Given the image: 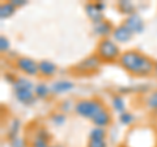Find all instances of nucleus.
I'll return each instance as SVG.
<instances>
[{
	"label": "nucleus",
	"instance_id": "obj_1",
	"mask_svg": "<svg viewBox=\"0 0 157 147\" xmlns=\"http://www.w3.org/2000/svg\"><path fill=\"white\" fill-rule=\"evenodd\" d=\"M119 62L124 70L139 76H147L152 71H155V63L148 57L135 50H128L123 53L119 58Z\"/></svg>",
	"mask_w": 157,
	"mask_h": 147
},
{
	"label": "nucleus",
	"instance_id": "obj_2",
	"mask_svg": "<svg viewBox=\"0 0 157 147\" xmlns=\"http://www.w3.org/2000/svg\"><path fill=\"white\" fill-rule=\"evenodd\" d=\"M97 57L105 62H114L121 58V50L118 45L110 38H102L97 47Z\"/></svg>",
	"mask_w": 157,
	"mask_h": 147
},
{
	"label": "nucleus",
	"instance_id": "obj_3",
	"mask_svg": "<svg viewBox=\"0 0 157 147\" xmlns=\"http://www.w3.org/2000/svg\"><path fill=\"white\" fill-rule=\"evenodd\" d=\"M104 105H102L101 101L94 100V99H85V100H80L78 102L75 104V110L77 114H80L85 118H93L98 112L104 109Z\"/></svg>",
	"mask_w": 157,
	"mask_h": 147
},
{
	"label": "nucleus",
	"instance_id": "obj_4",
	"mask_svg": "<svg viewBox=\"0 0 157 147\" xmlns=\"http://www.w3.org/2000/svg\"><path fill=\"white\" fill-rule=\"evenodd\" d=\"M16 66L20 71H22L24 74H26V75H37V72H39L38 63L30 59V58H26V57L18 58L16 62Z\"/></svg>",
	"mask_w": 157,
	"mask_h": 147
},
{
	"label": "nucleus",
	"instance_id": "obj_5",
	"mask_svg": "<svg viewBox=\"0 0 157 147\" xmlns=\"http://www.w3.org/2000/svg\"><path fill=\"white\" fill-rule=\"evenodd\" d=\"M124 25L130 29V30L132 33H141L144 29V22L143 20H141V17L139 16V14H131V16H128L126 18L124 21Z\"/></svg>",
	"mask_w": 157,
	"mask_h": 147
},
{
	"label": "nucleus",
	"instance_id": "obj_6",
	"mask_svg": "<svg viewBox=\"0 0 157 147\" xmlns=\"http://www.w3.org/2000/svg\"><path fill=\"white\" fill-rule=\"evenodd\" d=\"M100 58L97 55H93V57H89L84 59L82 62L78 63V66L76 67L78 71H84V72H90V71H94L100 67Z\"/></svg>",
	"mask_w": 157,
	"mask_h": 147
},
{
	"label": "nucleus",
	"instance_id": "obj_7",
	"mask_svg": "<svg viewBox=\"0 0 157 147\" xmlns=\"http://www.w3.org/2000/svg\"><path fill=\"white\" fill-rule=\"evenodd\" d=\"M85 11L88 17L93 21V24H98L104 21V16H102V9L98 8L97 3H89L85 6Z\"/></svg>",
	"mask_w": 157,
	"mask_h": 147
},
{
	"label": "nucleus",
	"instance_id": "obj_8",
	"mask_svg": "<svg viewBox=\"0 0 157 147\" xmlns=\"http://www.w3.org/2000/svg\"><path fill=\"white\" fill-rule=\"evenodd\" d=\"M132 34L134 33H132L126 25L118 26V28H115L114 30H113V37H114V40L117 42H127V41H130Z\"/></svg>",
	"mask_w": 157,
	"mask_h": 147
},
{
	"label": "nucleus",
	"instance_id": "obj_9",
	"mask_svg": "<svg viewBox=\"0 0 157 147\" xmlns=\"http://www.w3.org/2000/svg\"><path fill=\"white\" fill-rule=\"evenodd\" d=\"M111 121V117H110V113L107 112L106 108H104L102 110H100L98 113L92 118V122L97 127H105L110 124Z\"/></svg>",
	"mask_w": 157,
	"mask_h": 147
},
{
	"label": "nucleus",
	"instance_id": "obj_10",
	"mask_svg": "<svg viewBox=\"0 0 157 147\" xmlns=\"http://www.w3.org/2000/svg\"><path fill=\"white\" fill-rule=\"evenodd\" d=\"M38 68L43 76H52L56 72V65L50 61H41L38 63Z\"/></svg>",
	"mask_w": 157,
	"mask_h": 147
},
{
	"label": "nucleus",
	"instance_id": "obj_11",
	"mask_svg": "<svg viewBox=\"0 0 157 147\" xmlns=\"http://www.w3.org/2000/svg\"><path fill=\"white\" fill-rule=\"evenodd\" d=\"M94 33L106 38V36H109L110 33H113V28L107 21H101L98 24H94Z\"/></svg>",
	"mask_w": 157,
	"mask_h": 147
},
{
	"label": "nucleus",
	"instance_id": "obj_12",
	"mask_svg": "<svg viewBox=\"0 0 157 147\" xmlns=\"http://www.w3.org/2000/svg\"><path fill=\"white\" fill-rule=\"evenodd\" d=\"M16 97L20 102H22L25 105H30L36 100V96L33 95L32 91H18L16 92Z\"/></svg>",
	"mask_w": 157,
	"mask_h": 147
},
{
	"label": "nucleus",
	"instance_id": "obj_13",
	"mask_svg": "<svg viewBox=\"0 0 157 147\" xmlns=\"http://www.w3.org/2000/svg\"><path fill=\"white\" fill-rule=\"evenodd\" d=\"M13 88L14 91H32L33 89V84L30 80H28L26 77H18L17 80H14L13 83Z\"/></svg>",
	"mask_w": 157,
	"mask_h": 147
},
{
	"label": "nucleus",
	"instance_id": "obj_14",
	"mask_svg": "<svg viewBox=\"0 0 157 147\" xmlns=\"http://www.w3.org/2000/svg\"><path fill=\"white\" fill-rule=\"evenodd\" d=\"M73 88V84L71 81H67V80H60V81H56L52 84V91L55 93H62V92H67Z\"/></svg>",
	"mask_w": 157,
	"mask_h": 147
},
{
	"label": "nucleus",
	"instance_id": "obj_15",
	"mask_svg": "<svg viewBox=\"0 0 157 147\" xmlns=\"http://www.w3.org/2000/svg\"><path fill=\"white\" fill-rule=\"evenodd\" d=\"M14 12H16V7H14L11 2L9 3H3L2 6H0V17H2L3 20L4 18L11 17Z\"/></svg>",
	"mask_w": 157,
	"mask_h": 147
},
{
	"label": "nucleus",
	"instance_id": "obj_16",
	"mask_svg": "<svg viewBox=\"0 0 157 147\" xmlns=\"http://www.w3.org/2000/svg\"><path fill=\"white\" fill-rule=\"evenodd\" d=\"M113 108L119 114L124 113V100L122 96H114L113 97Z\"/></svg>",
	"mask_w": 157,
	"mask_h": 147
},
{
	"label": "nucleus",
	"instance_id": "obj_17",
	"mask_svg": "<svg viewBox=\"0 0 157 147\" xmlns=\"http://www.w3.org/2000/svg\"><path fill=\"white\" fill-rule=\"evenodd\" d=\"M18 130H20V121L18 120H13L12 124L9 125V127H8V133H7L9 141L13 139V138H16V137H18L17 135Z\"/></svg>",
	"mask_w": 157,
	"mask_h": 147
},
{
	"label": "nucleus",
	"instance_id": "obj_18",
	"mask_svg": "<svg viewBox=\"0 0 157 147\" xmlns=\"http://www.w3.org/2000/svg\"><path fill=\"white\" fill-rule=\"evenodd\" d=\"M106 138V130L104 127H94L89 133V139H105Z\"/></svg>",
	"mask_w": 157,
	"mask_h": 147
},
{
	"label": "nucleus",
	"instance_id": "obj_19",
	"mask_svg": "<svg viewBox=\"0 0 157 147\" xmlns=\"http://www.w3.org/2000/svg\"><path fill=\"white\" fill-rule=\"evenodd\" d=\"M34 92H36L37 97H39V99H45V97H47L50 89H48V87L46 84H37L36 88H34Z\"/></svg>",
	"mask_w": 157,
	"mask_h": 147
},
{
	"label": "nucleus",
	"instance_id": "obj_20",
	"mask_svg": "<svg viewBox=\"0 0 157 147\" xmlns=\"http://www.w3.org/2000/svg\"><path fill=\"white\" fill-rule=\"evenodd\" d=\"M119 9L123 13H128L130 16L134 14V6L131 4V2H127V0H123V2L119 3Z\"/></svg>",
	"mask_w": 157,
	"mask_h": 147
},
{
	"label": "nucleus",
	"instance_id": "obj_21",
	"mask_svg": "<svg viewBox=\"0 0 157 147\" xmlns=\"http://www.w3.org/2000/svg\"><path fill=\"white\" fill-rule=\"evenodd\" d=\"M147 105H148L149 109L152 110H157V91L152 92L147 99Z\"/></svg>",
	"mask_w": 157,
	"mask_h": 147
},
{
	"label": "nucleus",
	"instance_id": "obj_22",
	"mask_svg": "<svg viewBox=\"0 0 157 147\" xmlns=\"http://www.w3.org/2000/svg\"><path fill=\"white\" fill-rule=\"evenodd\" d=\"M134 114H131V113H122L121 116H119V121L122 122L123 125H130V124H132L134 122Z\"/></svg>",
	"mask_w": 157,
	"mask_h": 147
},
{
	"label": "nucleus",
	"instance_id": "obj_23",
	"mask_svg": "<svg viewBox=\"0 0 157 147\" xmlns=\"http://www.w3.org/2000/svg\"><path fill=\"white\" fill-rule=\"evenodd\" d=\"M88 147H107L105 139H89Z\"/></svg>",
	"mask_w": 157,
	"mask_h": 147
},
{
	"label": "nucleus",
	"instance_id": "obj_24",
	"mask_svg": "<svg viewBox=\"0 0 157 147\" xmlns=\"http://www.w3.org/2000/svg\"><path fill=\"white\" fill-rule=\"evenodd\" d=\"M9 145H11V147H26L25 141L22 138H20V137H16V138L11 139L9 141Z\"/></svg>",
	"mask_w": 157,
	"mask_h": 147
},
{
	"label": "nucleus",
	"instance_id": "obj_25",
	"mask_svg": "<svg viewBox=\"0 0 157 147\" xmlns=\"http://www.w3.org/2000/svg\"><path fill=\"white\" fill-rule=\"evenodd\" d=\"M8 49H9V42L6 37H0V50H2L3 53H6L8 51Z\"/></svg>",
	"mask_w": 157,
	"mask_h": 147
},
{
	"label": "nucleus",
	"instance_id": "obj_26",
	"mask_svg": "<svg viewBox=\"0 0 157 147\" xmlns=\"http://www.w3.org/2000/svg\"><path fill=\"white\" fill-rule=\"evenodd\" d=\"M64 121H66V117L63 114H54L52 116V122L55 125H63Z\"/></svg>",
	"mask_w": 157,
	"mask_h": 147
},
{
	"label": "nucleus",
	"instance_id": "obj_27",
	"mask_svg": "<svg viewBox=\"0 0 157 147\" xmlns=\"http://www.w3.org/2000/svg\"><path fill=\"white\" fill-rule=\"evenodd\" d=\"M11 3L13 4L14 7H22V6H25L26 4V0H11Z\"/></svg>",
	"mask_w": 157,
	"mask_h": 147
},
{
	"label": "nucleus",
	"instance_id": "obj_28",
	"mask_svg": "<svg viewBox=\"0 0 157 147\" xmlns=\"http://www.w3.org/2000/svg\"><path fill=\"white\" fill-rule=\"evenodd\" d=\"M62 109L63 110H70L71 109V101L66 100L64 102H63V105H62Z\"/></svg>",
	"mask_w": 157,
	"mask_h": 147
},
{
	"label": "nucleus",
	"instance_id": "obj_29",
	"mask_svg": "<svg viewBox=\"0 0 157 147\" xmlns=\"http://www.w3.org/2000/svg\"><path fill=\"white\" fill-rule=\"evenodd\" d=\"M155 74L157 75V63H155Z\"/></svg>",
	"mask_w": 157,
	"mask_h": 147
}]
</instances>
